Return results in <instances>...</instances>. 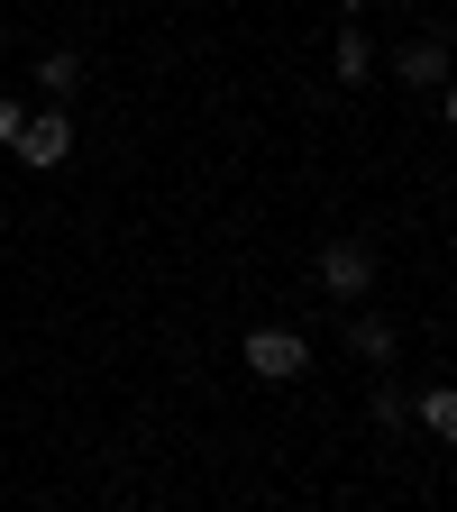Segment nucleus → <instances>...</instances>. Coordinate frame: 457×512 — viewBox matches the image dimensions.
<instances>
[{
    "label": "nucleus",
    "instance_id": "nucleus-11",
    "mask_svg": "<svg viewBox=\"0 0 457 512\" xmlns=\"http://www.w3.org/2000/svg\"><path fill=\"white\" fill-rule=\"evenodd\" d=\"M439 119H448V128H457V74H448V83H439Z\"/></svg>",
    "mask_w": 457,
    "mask_h": 512
},
{
    "label": "nucleus",
    "instance_id": "nucleus-2",
    "mask_svg": "<svg viewBox=\"0 0 457 512\" xmlns=\"http://www.w3.org/2000/svg\"><path fill=\"white\" fill-rule=\"evenodd\" d=\"M320 293H330L339 311L366 302V293H375V247H366V238H330V247H320Z\"/></svg>",
    "mask_w": 457,
    "mask_h": 512
},
{
    "label": "nucleus",
    "instance_id": "nucleus-5",
    "mask_svg": "<svg viewBox=\"0 0 457 512\" xmlns=\"http://www.w3.org/2000/svg\"><path fill=\"white\" fill-rule=\"evenodd\" d=\"M412 430H421V439H439V448H457V384H421Z\"/></svg>",
    "mask_w": 457,
    "mask_h": 512
},
{
    "label": "nucleus",
    "instance_id": "nucleus-4",
    "mask_svg": "<svg viewBox=\"0 0 457 512\" xmlns=\"http://www.w3.org/2000/svg\"><path fill=\"white\" fill-rule=\"evenodd\" d=\"M394 74H403L412 92H439V83L457 74V55H448V37H412V46L394 55Z\"/></svg>",
    "mask_w": 457,
    "mask_h": 512
},
{
    "label": "nucleus",
    "instance_id": "nucleus-3",
    "mask_svg": "<svg viewBox=\"0 0 457 512\" xmlns=\"http://www.w3.org/2000/svg\"><path fill=\"white\" fill-rule=\"evenodd\" d=\"M64 156H74V119H64L55 101H46V110H28V128H19V165H37V174H55Z\"/></svg>",
    "mask_w": 457,
    "mask_h": 512
},
{
    "label": "nucleus",
    "instance_id": "nucleus-7",
    "mask_svg": "<svg viewBox=\"0 0 457 512\" xmlns=\"http://www.w3.org/2000/svg\"><path fill=\"white\" fill-rule=\"evenodd\" d=\"M348 348H357L366 366H394L403 339H394V320H384V311H357V320H348Z\"/></svg>",
    "mask_w": 457,
    "mask_h": 512
},
{
    "label": "nucleus",
    "instance_id": "nucleus-8",
    "mask_svg": "<svg viewBox=\"0 0 457 512\" xmlns=\"http://www.w3.org/2000/svg\"><path fill=\"white\" fill-rule=\"evenodd\" d=\"M330 64H339V83H348V92H357V83H375V46H366V28H357V19L339 28V46H330Z\"/></svg>",
    "mask_w": 457,
    "mask_h": 512
},
{
    "label": "nucleus",
    "instance_id": "nucleus-9",
    "mask_svg": "<svg viewBox=\"0 0 457 512\" xmlns=\"http://www.w3.org/2000/svg\"><path fill=\"white\" fill-rule=\"evenodd\" d=\"M375 421H384V430H403V421H412V403H403V384H375Z\"/></svg>",
    "mask_w": 457,
    "mask_h": 512
},
{
    "label": "nucleus",
    "instance_id": "nucleus-1",
    "mask_svg": "<svg viewBox=\"0 0 457 512\" xmlns=\"http://www.w3.org/2000/svg\"><path fill=\"white\" fill-rule=\"evenodd\" d=\"M238 366H247L256 384H293V375H311V339L284 330V320H256V330L238 339Z\"/></svg>",
    "mask_w": 457,
    "mask_h": 512
},
{
    "label": "nucleus",
    "instance_id": "nucleus-12",
    "mask_svg": "<svg viewBox=\"0 0 457 512\" xmlns=\"http://www.w3.org/2000/svg\"><path fill=\"white\" fill-rule=\"evenodd\" d=\"M0 55H10V28H0Z\"/></svg>",
    "mask_w": 457,
    "mask_h": 512
},
{
    "label": "nucleus",
    "instance_id": "nucleus-6",
    "mask_svg": "<svg viewBox=\"0 0 457 512\" xmlns=\"http://www.w3.org/2000/svg\"><path fill=\"white\" fill-rule=\"evenodd\" d=\"M37 92L64 110V101L83 92V55H74V46H46V55H37Z\"/></svg>",
    "mask_w": 457,
    "mask_h": 512
},
{
    "label": "nucleus",
    "instance_id": "nucleus-10",
    "mask_svg": "<svg viewBox=\"0 0 457 512\" xmlns=\"http://www.w3.org/2000/svg\"><path fill=\"white\" fill-rule=\"evenodd\" d=\"M19 128H28V110H19V101H0V147H19Z\"/></svg>",
    "mask_w": 457,
    "mask_h": 512
}]
</instances>
